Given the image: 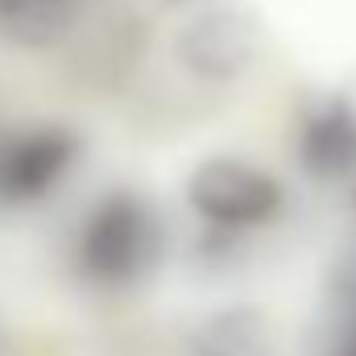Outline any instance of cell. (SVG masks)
I'll list each match as a JSON object with an SVG mask.
<instances>
[{"mask_svg": "<svg viewBox=\"0 0 356 356\" xmlns=\"http://www.w3.org/2000/svg\"><path fill=\"white\" fill-rule=\"evenodd\" d=\"M158 257V224L149 216V207L133 195H108L91 220L79 232V269L120 286V282H137Z\"/></svg>", "mask_w": 356, "mask_h": 356, "instance_id": "6da1fadb", "label": "cell"}, {"mask_svg": "<svg viewBox=\"0 0 356 356\" xmlns=\"http://www.w3.org/2000/svg\"><path fill=\"white\" fill-rule=\"evenodd\" d=\"M186 199L191 207L220 224V228H253V224H269L282 207V186L241 162V158H211L203 166H195V175L186 182Z\"/></svg>", "mask_w": 356, "mask_h": 356, "instance_id": "7a4b0ae2", "label": "cell"}, {"mask_svg": "<svg viewBox=\"0 0 356 356\" xmlns=\"http://www.w3.org/2000/svg\"><path fill=\"white\" fill-rule=\"evenodd\" d=\"M75 162V137L63 129H33L4 145L0 154V195L13 203H29L58 186L67 166Z\"/></svg>", "mask_w": 356, "mask_h": 356, "instance_id": "3957f363", "label": "cell"}, {"mask_svg": "<svg viewBox=\"0 0 356 356\" xmlns=\"http://www.w3.org/2000/svg\"><path fill=\"white\" fill-rule=\"evenodd\" d=\"M178 58L199 79H236L253 63V33L232 13H203L175 38Z\"/></svg>", "mask_w": 356, "mask_h": 356, "instance_id": "277c9868", "label": "cell"}, {"mask_svg": "<svg viewBox=\"0 0 356 356\" xmlns=\"http://www.w3.org/2000/svg\"><path fill=\"white\" fill-rule=\"evenodd\" d=\"M195 356H282L277 332L257 307H228L207 315L195 336H191Z\"/></svg>", "mask_w": 356, "mask_h": 356, "instance_id": "5b68a950", "label": "cell"}, {"mask_svg": "<svg viewBox=\"0 0 356 356\" xmlns=\"http://www.w3.org/2000/svg\"><path fill=\"white\" fill-rule=\"evenodd\" d=\"M302 162L315 175H348L356 166V112L348 104H327L302 124Z\"/></svg>", "mask_w": 356, "mask_h": 356, "instance_id": "8992f818", "label": "cell"}, {"mask_svg": "<svg viewBox=\"0 0 356 356\" xmlns=\"http://www.w3.org/2000/svg\"><path fill=\"white\" fill-rule=\"evenodd\" d=\"M88 0H0V38L17 46H54L71 33Z\"/></svg>", "mask_w": 356, "mask_h": 356, "instance_id": "52a82bcc", "label": "cell"}, {"mask_svg": "<svg viewBox=\"0 0 356 356\" xmlns=\"http://www.w3.org/2000/svg\"><path fill=\"white\" fill-rule=\"evenodd\" d=\"M0 356H13V344H8V336L0 332Z\"/></svg>", "mask_w": 356, "mask_h": 356, "instance_id": "ba28073f", "label": "cell"}, {"mask_svg": "<svg viewBox=\"0 0 356 356\" xmlns=\"http://www.w3.org/2000/svg\"><path fill=\"white\" fill-rule=\"evenodd\" d=\"M344 356H356V332L348 336V344H344Z\"/></svg>", "mask_w": 356, "mask_h": 356, "instance_id": "9c48e42d", "label": "cell"}]
</instances>
